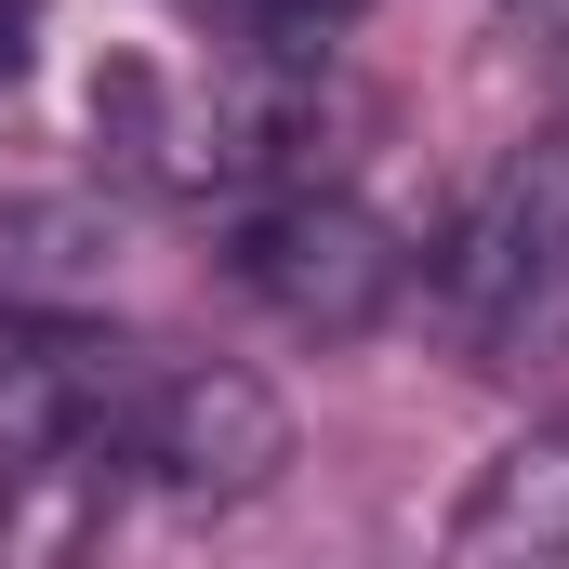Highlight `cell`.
I'll list each match as a JSON object with an SVG mask.
<instances>
[{
	"mask_svg": "<svg viewBox=\"0 0 569 569\" xmlns=\"http://www.w3.org/2000/svg\"><path fill=\"white\" fill-rule=\"evenodd\" d=\"M27 40H40V0H0V80L27 67Z\"/></svg>",
	"mask_w": 569,
	"mask_h": 569,
	"instance_id": "8",
	"label": "cell"
},
{
	"mask_svg": "<svg viewBox=\"0 0 569 569\" xmlns=\"http://www.w3.org/2000/svg\"><path fill=\"white\" fill-rule=\"evenodd\" d=\"M120 463L159 477L172 503H252L279 490L291 463V398L239 358H186V371H146L133 425H120Z\"/></svg>",
	"mask_w": 569,
	"mask_h": 569,
	"instance_id": "4",
	"label": "cell"
},
{
	"mask_svg": "<svg viewBox=\"0 0 569 569\" xmlns=\"http://www.w3.org/2000/svg\"><path fill=\"white\" fill-rule=\"evenodd\" d=\"M437 569H569V411L530 425L517 450H490V477L463 490Z\"/></svg>",
	"mask_w": 569,
	"mask_h": 569,
	"instance_id": "5",
	"label": "cell"
},
{
	"mask_svg": "<svg viewBox=\"0 0 569 569\" xmlns=\"http://www.w3.org/2000/svg\"><path fill=\"white\" fill-rule=\"evenodd\" d=\"M226 279L252 291L279 331H318V345H345V331H371L398 291H411V252H398V226L358 199V186H266V199H239V226H226Z\"/></svg>",
	"mask_w": 569,
	"mask_h": 569,
	"instance_id": "3",
	"label": "cell"
},
{
	"mask_svg": "<svg viewBox=\"0 0 569 569\" xmlns=\"http://www.w3.org/2000/svg\"><path fill=\"white\" fill-rule=\"evenodd\" d=\"M503 27H517V40H543V53L569 67V0H503Z\"/></svg>",
	"mask_w": 569,
	"mask_h": 569,
	"instance_id": "7",
	"label": "cell"
},
{
	"mask_svg": "<svg viewBox=\"0 0 569 569\" xmlns=\"http://www.w3.org/2000/svg\"><path fill=\"white\" fill-rule=\"evenodd\" d=\"M93 133L120 172L172 199H266V186H305V80L291 53H252V40L133 53L93 80Z\"/></svg>",
	"mask_w": 569,
	"mask_h": 569,
	"instance_id": "1",
	"label": "cell"
},
{
	"mask_svg": "<svg viewBox=\"0 0 569 569\" xmlns=\"http://www.w3.org/2000/svg\"><path fill=\"white\" fill-rule=\"evenodd\" d=\"M425 305L477 371H530L569 358V133L517 146L503 172L463 186V212L425 252Z\"/></svg>",
	"mask_w": 569,
	"mask_h": 569,
	"instance_id": "2",
	"label": "cell"
},
{
	"mask_svg": "<svg viewBox=\"0 0 569 569\" xmlns=\"http://www.w3.org/2000/svg\"><path fill=\"white\" fill-rule=\"evenodd\" d=\"M226 40H252V53H305V40H331L345 13H371V0H199Z\"/></svg>",
	"mask_w": 569,
	"mask_h": 569,
	"instance_id": "6",
	"label": "cell"
}]
</instances>
